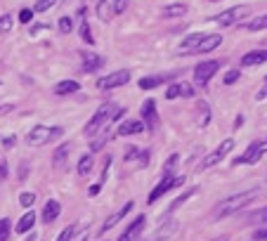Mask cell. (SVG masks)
Segmentation results:
<instances>
[{
  "label": "cell",
  "mask_w": 267,
  "mask_h": 241,
  "mask_svg": "<svg viewBox=\"0 0 267 241\" xmlns=\"http://www.w3.org/2000/svg\"><path fill=\"white\" fill-rule=\"evenodd\" d=\"M175 232H178V222H175V220H168L165 225H161V227H158L156 232L149 236V241H168L173 234H175Z\"/></svg>",
  "instance_id": "obj_13"
},
{
  "label": "cell",
  "mask_w": 267,
  "mask_h": 241,
  "mask_svg": "<svg viewBox=\"0 0 267 241\" xmlns=\"http://www.w3.org/2000/svg\"><path fill=\"white\" fill-rule=\"evenodd\" d=\"M74 229H76V225H66V227L62 229V234L57 236V241H71V236H74Z\"/></svg>",
  "instance_id": "obj_36"
},
{
  "label": "cell",
  "mask_w": 267,
  "mask_h": 241,
  "mask_svg": "<svg viewBox=\"0 0 267 241\" xmlns=\"http://www.w3.org/2000/svg\"><path fill=\"white\" fill-rule=\"evenodd\" d=\"M132 206H135V203H132V201H128V203H125V206L121 208L118 213H114V215H111L109 220H107V222H104V225H102V234H107V232H109L111 227H116L118 222L123 220L125 215H128V213H130V211H132Z\"/></svg>",
  "instance_id": "obj_15"
},
{
  "label": "cell",
  "mask_w": 267,
  "mask_h": 241,
  "mask_svg": "<svg viewBox=\"0 0 267 241\" xmlns=\"http://www.w3.org/2000/svg\"><path fill=\"white\" fill-rule=\"evenodd\" d=\"M125 7H128V0H114V14L125 12Z\"/></svg>",
  "instance_id": "obj_43"
},
{
  "label": "cell",
  "mask_w": 267,
  "mask_h": 241,
  "mask_svg": "<svg viewBox=\"0 0 267 241\" xmlns=\"http://www.w3.org/2000/svg\"><path fill=\"white\" fill-rule=\"evenodd\" d=\"M180 85H182V97H192L194 95L192 85H187V83H180Z\"/></svg>",
  "instance_id": "obj_46"
},
{
  "label": "cell",
  "mask_w": 267,
  "mask_h": 241,
  "mask_svg": "<svg viewBox=\"0 0 267 241\" xmlns=\"http://www.w3.org/2000/svg\"><path fill=\"white\" fill-rule=\"evenodd\" d=\"M109 137H111V130H109V125H107L102 132H97V135H95V140H92L90 149H92V152H99V149L107 145V140H109Z\"/></svg>",
  "instance_id": "obj_25"
},
{
  "label": "cell",
  "mask_w": 267,
  "mask_h": 241,
  "mask_svg": "<svg viewBox=\"0 0 267 241\" xmlns=\"http://www.w3.org/2000/svg\"><path fill=\"white\" fill-rule=\"evenodd\" d=\"M99 187H102V185H92V187H90V192H88V194H90V196H95V194L99 192Z\"/></svg>",
  "instance_id": "obj_49"
},
{
  "label": "cell",
  "mask_w": 267,
  "mask_h": 241,
  "mask_svg": "<svg viewBox=\"0 0 267 241\" xmlns=\"http://www.w3.org/2000/svg\"><path fill=\"white\" fill-rule=\"evenodd\" d=\"M187 12H189V7L185 3H173V5H165L161 14H163L165 19H175V17H185Z\"/></svg>",
  "instance_id": "obj_21"
},
{
  "label": "cell",
  "mask_w": 267,
  "mask_h": 241,
  "mask_svg": "<svg viewBox=\"0 0 267 241\" xmlns=\"http://www.w3.org/2000/svg\"><path fill=\"white\" fill-rule=\"evenodd\" d=\"M26 241H36V234H34V236H28V239H26Z\"/></svg>",
  "instance_id": "obj_52"
},
{
  "label": "cell",
  "mask_w": 267,
  "mask_h": 241,
  "mask_svg": "<svg viewBox=\"0 0 267 241\" xmlns=\"http://www.w3.org/2000/svg\"><path fill=\"white\" fill-rule=\"evenodd\" d=\"M81 38L85 43H90V45H92V43H95V38H92V33H90V24L85 19L81 21Z\"/></svg>",
  "instance_id": "obj_32"
},
{
  "label": "cell",
  "mask_w": 267,
  "mask_h": 241,
  "mask_svg": "<svg viewBox=\"0 0 267 241\" xmlns=\"http://www.w3.org/2000/svg\"><path fill=\"white\" fill-rule=\"evenodd\" d=\"M208 121H211V109H208L206 102H201L199 104V125L204 128V125H208Z\"/></svg>",
  "instance_id": "obj_31"
},
{
  "label": "cell",
  "mask_w": 267,
  "mask_h": 241,
  "mask_svg": "<svg viewBox=\"0 0 267 241\" xmlns=\"http://www.w3.org/2000/svg\"><path fill=\"white\" fill-rule=\"evenodd\" d=\"M10 239V220H0V241Z\"/></svg>",
  "instance_id": "obj_38"
},
{
  "label": "cell",
  "mask_w": 267,
  "mask_h": 241,
  "mask_svg": "<svg viewBox=\"0 0 267 241\" xmlns=\"http://www.w3.org/2000/svg\"><path fill=\"white\" fill-rule=\"evenodd\" d=\"M265 83H267V78H265Z\"/></svg>",
  "instance_id": "obj_54"
},
{
  "label": "cell",
  "mask_w": 267,
  "mask_h": 241,
  "mask_svg": "<svg viewBox=\"0 0 267 241\" xmlns=\"http://www.w3.org/2000/svg\"><path fill=\"white\" fill-rule=\"evenodd\" d=\"M251 220H253V222H267V208H262V211H258V213H253Z\"/></svg>",
  "instance_id": "obj_45"
},
{
  "label": "cell",
  "mask_w": 267,
  "mask_h": 241,
  "mask_svg": "<svg viewBox=\"0 0 267 241\" xmlns=\"http://www.w3.org/2000/svg\"><path fill=\"white\" fill-rule=\"evenodd\" d=\"M222 45V36L220 33H206V38L201 41V45L194 50V55H204V52H213V50Z\"/></svg>",
  "instance_id": "obj_12"
},
{
  "label": "cell",
  "mask_w": 267,
  "mask_h": 241,
  "mask_svg": "<svg viewBox=\"0 0 267 241\" xmlns=\"http://www.w3.org/2000/svg\"><path fill=\"white\" fill-rule=\"evenodd\" d=\"M248 12H251V7H246V5L229 7V10H225V12H220L218 17H215V24H220V26H234V24L244 19Z\"/></svg>",
  "instance_id": "obj_6"
},
{
  "label": "cell",
  "mask_w": 267,
  "mask_h": 241,
  "mask_svg": "<svg viewBox=\"0 0 267 241\" xmlns=\"http://www.w3.org/2000/svg\"><path fill=\"white\" fill-rule=\"evenodd\" d=\"M14 140H17V137H7L5 142H3V145H5V147H12V145H14Z\"/></svg>",
  "instance_id": "obj_50"
},
{
  "label": "cell",
  "mask_w": 267,
  "mask_h": 241,
  "mask_svg": "<svg viewBox=\"0 0 267 241\" xmlns=\"http://www.w3.org/2000/svg\"><path fill=\"white\" fill-rule=\"evenodd\" d=\"M81 88L76 81H59L55 85V95H71V92H76V90Z\"/></svg>",
  "instance_id": "obj_24"
},
{
  "label": "cell",
  "mask_w": 267,
  "mask_h": 241,
  "mask_svg": "<svg viewBox=\"0 0 267 241\" xmlns=\"http://www.w3.org/2000/svg\"><path fill=\"white\" fill-rule=\"evenodd\" d=\"M211 3H218V0H211Z\"/></svg>",
  "instance_id": "obj_53"
},
{
  "label": "cell",
  "mask_w": 267,
  "mask_h": 241,
  "mask_svg": "<svg viewBox=\"0 0 267 241\" xmlns=\"http://www.w3.org/2000/svg\"><path fill=\"white\" fill-rule=\"evenodd\" d=\"M178 185H182V178L173 175V173H163V180H161V182L151 189V194H149V199H147V201H149V203H156L165 192H171L173 187H178Z\"/></svg>",
  "instance_id": "obj_5"
},
{
  "label": "cell",
  "mask_w": 267,
  "mask_h": 241,
  "mask_svg": "<svg viewBox=\"0 0 267 241\" xmlns=\"http://www.w3.org/2000/svg\"><path fill=\"white\" fill-rule=\"evenodd\" d=\"M182 95V85H180V83H173L171 88L165 90V97H168V99H175V97H180Z\"/></svg>",
  "instance_id": "obj_35"
},
{
  "label": "cell",
  "mask_w": 267,
  "mask_h": 241,
  "mask_svg": "<svg viewBox=\"0 0 267 241\" xmlns=\"http://www.w3.org/2000/svg\"><path fill=\"white\" fill-rule=\"evenodd\" d=\"M253 241H267V229H262V232H258Z\"/></svg>",
  "instance_id": "obj_48"
},
{
  "label": "cell",
  "mask_w": 267,
  "mask_h": 241,
  "mask_svg": "<svg viewBox=\"0 0 267 241\" xmlns=\"http://www.w3.org/2000/svg\"><path fill=\"white\" fill-rule=\"evenodd\" d=\"M92 165H95V161H92V156L90 154H85V156H81V161H78V175H90V170H92Z\"/></svg>",
  "instance_id": "obj_26"
},
{
  "label": "cell",
  "mask_w": 267,
  "mask_h": 241,
  "mask_svg": "<svg viewBox=\"0 0 267 241\" xmlns=\"http://www.w3.org/2000/svg\"><path fill=\"white\" fill-rule=\"evenodd\" d=\"M10 28H12V17H10V14H3V17H0V31L7 33Z\"/></svg>",
  "instance_id": "obj_37"
},
{
  "label": "cell",
  "mask_w": 267,
  "mask_h": 241,
  "mask_svg": "<svg viewBox=\"0 0 267 241\" xmlns=\"http://www.w3.org/2000/svg\"><path fill=\"white\" fill-rule=\"evenodd\" d=\"M34 201H36V194H34V192H24V194L19 196V203H21L24 208H31V206H34Z\"/></svg>",
  "instance_id": "obj_34"
},
{
  "label": "cell",
  "mask_w": 267,
  "mask_h": 241,
  "mask_svg": "<svg viewBox=\"0 0 267 241\" xmlns=\"http://www.w3.org/2000/svg\"><path fill=\"white\" fill-rule=\"evenodd\" d=\"M121 116H123V109H121V107H116L114 102L102 104V107L97 109L95 116L90 118V123L85 125V135H88V137H95L102 128L111 125V121H116V118H121Z\"/></svg>",
  "instance_id": "obj_2"
},
{
  "label": "cell",
  "mask_w": 267,
  "mask_h": 241,
  "mask_svg": "<svg viewBox=\"0 0 267 241\" xmlns=\"http://www.w3.org/2000/svg\"><path fill=\"white\" fill-rule=\"evenodd\" d=\"M234 145H237L234 140H222L218 149H215V152H211V154H208V156H206L204 161H201V168H211V165L220 163V161L225 159L227 154H229V152L234 149Z\"/></svg>",
  "instance_id": "obj_8"
},
{
  "label": "cell",
  "mask_w": 267,
  "mask_h": 241,
  "mask_svg": "<svg viewBox=\"0 0 267 241\" xmlns=\"http://www.w3.org/2000/svg\"><path fill=\"white\" fill-rule=\"evenodd\" d=\"M95 10H97V17L102 21H109L114 17V3H109V0H99Z\"/></svg>",
  "instance_id": "obj_23"
},
{
  "label": "cell",
  "mask_w": 267,
  "mask_h": 241,
  "mask_svg": "<svg viewBox=\"0 0 267 241\" xmlns=\"http://www.w3.org/2000/svg\"><path fill=\"white\" fill-rule=\"evenodd\" d=\"M81 59H83V71L85 74H95V71H99L104 66V59L99 55H95V52H81Z\"/></svg>",
  "instance_id": "obj_11"
},
{
  "label": "cell",
  "mask_w": 267,
  "mask_h": 241,
  "mask_svg": "<svg viewBox=\"0 0 267 241\" xmlns=\"http://www.w3.org/2000/svg\"><path fill=\"white\" fill-rule=\"evenodd\" d=\"M239 81V71L237 69H232V71H227L225 74V85H232V83H237Z\"/></svg>",
  "instance_id": "obj_41"
},
{
  "label": "cell",
  "mask_w": 267,
  "mask_h": 241,
  "mask_svg": "<svg viewBox=\"0 0 267 241\" xmlns=\"http://www.w3.org/2000/svg\"><path fill=\"white\" fill-rule=\"evenodd\" d=\"M57 5V0H38V3H36V12H48L50 7H55Z\"/></svg>",
  "instance_id": "obj_33"
},
{
  "label": "cell",
  "mask_w": 267,
  "mask_h": 241,
  "mask_svg": "<svg viewBox=\"0 0 267 241\" xmlns=\"http://www.w3.org/2000/svg\"><path fill=\"white\" fill-rule=\"evenodd\" d=\"M137 156H142V152H140L137 147H128V149H125V161H135Z\"/></svg>",
  "instance_id": "obj_40"
},
{
  "label": "cell",
  "mask_w": 267,
  "mask_h": 241,
  "mask_svg": "<svg viewBox=\"0 0 267 241\" xmlns=\"http://www.w3.org/2000/svg\"><path fill=\"white\" fill-rule=\"evenodd\" d=\"M142 227H144V215H137L135 220L130 222V227L121 234V239L118 241H135L137 236H140V232H142Z\"/></svg>",
  "instance_id": "obj_17"
},
{
  "label": "cell",
  "mask_w": 267,
  "mask_h": 241,
  "mask_svg": "<svg viewBox=\"0 0 267 241\" xmlns=\"http://www.w3.org/2000/svg\"><path fill=\"white\" fill-rule=\"evenodd\" d=\"M55 137H62V128H57V125L55 128H50V125H34L26 140L31 147H43Z\"/></svg>",
  "instance_id": "obj_3"
},
{
  "label": "cell",
  "mask_w": 267,
  "mask_h": 241,
  "mask_svg": "<svg viewBox=\"0 0 267 241\" xmlns=\"http://www.w3.org/2000/svg\"><path fill=\"white\" fill-rule=\"evenodd\" d=\"M267 62V50H253L241 57V66H258V64Z\"/></svg>",
  "instance_id": "obj_19"
},
{
  "label": "cell",
  "mask_w": 267,
  "mask_h": 241,
  "mask_svg": "<svg viewBox=\"0 0 267 241\" xmlns=\"http://www.w3.org/2000/svg\"><path fill=\"white\" fill-rule=\"evenodd\" d=\"M59 213H62V206H59V201L50 199L48 203H45V208H43V222H45V225H52V222L59 218Z\"/></svg>",
  "instance_id": "obj_16"
},
{
  "label": "cell",
  "mask_w": 267,
  "mask_h": 241,
  "mask_svg": "<svg viewBox=\"0 0 267 241\" xmlns=\"http://www.w3.org/2000/svg\"><path fill=\"white\" fill-rule=\"evenodd\" d=\"M196 192H199V189H196V187H192V189H187V192L182 194L180 199H175V201H173V203H171V213H173V211H178V208L182 206L185 201H189V199H192V196H194V194H196Z\"/></svg>",
  "instance_id": "obj_30"
},
{
  "label": "cell",
  "mask_w": 267,
  "mask_h": 241,
  "mask_svg": "<svg viewBox=\"0 0 267 241\" xmlns=\"http://www.w3.org/2000/svg\"><path fill=\"white\" fill-rule=\"evenodd\" d=\"M248 31H262V28H267V14H260V17H255V19H251L246 24Z\"/></svg>",
  "instance_id": "obj_29"
},
{
  "label": "cell",
  "mask_w": 267,
  "mask_h": 241,
  "mask_svg": "<svg viewBox=\"0 0 267 241\" xmlns=\"http://www.w3.org/2000/svg\"><path fill=\"white\" fill-rule=\"evenodd\" d=\"M142 121H144V125H149V130H156L158 111H156V102H154V99H147V102L142 104Z\"/></svg>",
  "instance_id": "obj_10"
},
{
  "label": "cell",
  "mask_w": 267,
  "mask_h": 241,
  "mask_svg": "<svg viewBox=\"0 0 267 241\" xmlns=\"http://www.w3.org/2000/svg\"><path fill=\"white\" fill-rule=\"evenodd\" d=\"M163 83V76H144L142 81H140V88L142 90H154L156 85H161Z\"/></svg>",
  "instance_id": "obj_28"
},
{
  "label": "cell",
  "mask_w": 267,
  "mask_h": 241,
  "mask_svg": "<svg viewBox=\"0 0 267 241\" xmlns=\"http://www.w3.org/2000/svg\"><path fill=\"white\" fill-rule=\"evenodd\" d=\"M71 28H74V21L69 19V17H62V19H59V31H62V33H69Z\"/></svg>",
  "instance_id": "obj_39"
},
{
  "label": "cell",
  "mask_w": 267,
  "mask_h": 241,
  "mask_svg": "<svg viewBox=\"0 0 267 241\" xmlns=\"http://www.w3.org/2000/svg\"><path fill=\"white\" fill-rule=\"evenodd\" d=\"M178 159H180L178 154H173L171 159H168V163L163 165V173H173V168H175V165H178Z\"/></svg>",
  "instance_id": "obj_42"
},
{
  "label": "cell",
  "mask_w": 267,
  "mask_h": 241,
  "mask_svg": "<svg viewBox=\"0 0 267 241\" xmlns=\"http://www.w3.org/2000/svg\"><path fill=\"white\" fill-rule=\"evenodd\" d=\"M255 196H258V189H248V192L227 196L225 201H220L218 206L213 208V220H222L227 215H234V213H239V211H244Z\"/></svg>",
  "instance_id": "obj_1"
},
{
  "label": "cell",
  "mask_w": 267,
  "mask_h": 241,
  "mask_svg": "<svg viewBox=\"0 0 267 241\" xmlns=\"http://www.w3.org/2000/svg\"><path fill=\"white\" fill-rule=\"evenodd\" d=\"M0 178H7V161H0Z\"/></svg>",
  "instance_id": "obj_47"
},
{
  "label": "cell",
  "mask_w": 267,
  "mask_h": 241,
  "mask_svg": "<svg viewBox=\"0 0 267 241\" xmlns=\"http://www.w3.org/2000/svg\"><path fill=\"white\" fill-rule=\"evenodd\" d=\"M267 152V140H260V142H253V145L246 149V154L241 156V159H237L234 163H258L260 161V156Z\"/></svg>",
  "instance_id": "obj_9"
},
{
  "label": "cell",
  "mask_w": 267,
  "mask_h": 241,
  "mask_svg": "<svg viewBox=\"0 0 267 241\" xmlns=\"http://www.w3.org/2000/svg\"><path fill=\"white\" fill-rule=\"evenodd\" d=\"M34 225H36V213H34V211H28V213H24V215H21V220L17 222V232H19V234L31 232Z\"/></svg>",
  "instance_id": "obj_22"
},
{
  "label": "cell",
  "mask_w": 267,
  "mask_h": 241,
  "mask_svg": "<svg viewBox=\"0 0 267 241\" xmlns=\"http://www.w3.org/2000/svg\"><path fill=\"white\" fill-rule=\"evenodd\" d=\"M218 69H220V62H215V59H208V62L196 64V69H194V83L201 85V88H206L208 81L218 74Z\"/></svg>",
  "instance_id": "obj_4"
},
{
  "label": "cell",
  "mask_w": 267,
  "mask_h": 241,
  "mask_svg": "<svg viewBox=\"0 0 267 241\" xmlns=\"http://www.w3.org/2000/svg\"><path fill=\"white\" fill-rule=\"evenodd\" d=\"M213 241H229L227 236H218V239H213Z\"/></svg>",
  "instance_id": "obj_51"
},
{
  "label": "cell",
  "mask_w": 267,
  "mask_h": 241,
  "mask_svg": "<svg viewBox=\"0 0 267 241\" xmlns=\"http://www.w3.org/2000/svg\"><path fill=\"white\" fill-rule=\"evenodd\" d=\"M31 17H34V10H21V12H19V21H21V24H28Z\"/></svg>",
  "instance_id": "obj_44"
},
{
  "label": "cell",
  "mask_w": 267,
  "mask_h": 241,
  "mask_svg": "<svg viewBox=\"0 0 267 241\" xmlns=\"http://www.w3.org/2000/svg\"><path fill=\"white\" fill-rule=\"evenodd\" d=\"M128 81H130V71L121 69V71L109 74V76L99 78V81H97V88L99 90H116V88H121V85H125Z\"/></svg>",
  "instance_id": "obj_7"
},
{
  "label": "cell",
  "mask_w": 267,
  "mask_h": 241,
  "mask_svg": "<svg viewBox=\"0 0 267 241\" xmlns=\"http://www.w3.org/2000/svg\"><path fill=\"white\" fill-rule=\"evenodd\" d=\"M90 236V227L85 225V222H78L74 229V236H71V241H88Z\"/></svg>",
  "instance_id": "obj_27"
},
{
  "label": "cell",
  "mask_w": 267,
  "mask_h": 241,
  "mask_svg": "<svg viewBox=\"0 0 267 241\" xmlns=\"http://www.w3.org/2000/svg\"><path fill=\"white\" fill-rule=\"evenodd\" d=\"M69 152H71V147H69V145H62V147H57V149H55V154H52V168H55V170L66 168Z\"/></svg>",
  "instance_id": "obj_20"
},
{
  "label": "cell",
  "mask_w": 267,
  "mask_h": 241,
  "mask_svg": "<svg viewBox=\"0 0 267 241\" xmlns=\"http://www.w3.org/2000/svg\"><path fill=\"white\" fill-rule=\"evenodd\" d=\"M144 121H123V123L118 125V135L121 137H128V135H140V132H144Z\"/></svg>",
  "instance_id": "obj_14"
},
{
  "label": "cell",
  "mask_w": 267,
  "mask_h": 241,
  "mask_svg": "<svg viewBox=\"0 0 267 241\" xmlns=\"http://www.w3.org/2000/svg\"><path fill=\"white\" fill-rule=\"evenodd\" d=\"M204 38H206V33H192V36H187L185 41L180 43V45H182V48H180V52H182V55H194V50L199 48Z\"/></svg>",
  "instance_id": "obj_18"
}]
</instances>
